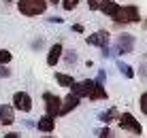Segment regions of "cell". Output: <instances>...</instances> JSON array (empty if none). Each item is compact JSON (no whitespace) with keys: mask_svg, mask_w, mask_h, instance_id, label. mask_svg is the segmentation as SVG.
I'll list each match as a JSON object with an SVG mask.
<instances>
[{"mask_svg":"<svg viewBox=\"0 0 147 138\" xmlns=\"http://www.w3.org/2000/svg\"><path fill=\"white\" fill-rule=\"evenodd\" d=\"M49 2L47 0H17V9L24 17H36L47 11Z\"/></svg>","mask_w":147,"mask_h":138,"instance_id":"obj_1","label":"cell"},{"mask_svg":"<svg viewBox=\"0 0 147 138\" xmlns=\"http://www.w3.org/2000/svg\"><path fill=\"white\" fill-rule=\"evenodd\" d=\"M115 23H121V25H128V23H139L141 21V11L139 7H134V4H128V7H119L117 13L113 15Z\"/></svg>","mask_w":147,"mask_h":138,"instance_id":"obj_2","label":"cell"},{"mask_svg":"<svg viewBox=\"0 0 147 138\" xmlns=\"http://www.w3.org/2000/svg\"><path fill=\"white\" fill-rule=\"evenodd\" d=\"M117 117H119V127L121 130H128V132H132V134H136V136L143 134V125L139 123V119H136L132 113H121Z\"/></svg>","mask_w":147,"mask_h":138,"instance_id":"obj_3","label":"cell"},{"mask_svg":"<svg viewBox=\"0 0 147 138\" xmlns=\"http://www.w3.org/2000/svg\"><path fill=\"white\" fill-rule=\"evenodd\" d=\"M136 47V38L132 36V34H128V32H121L117 40H115V51L121 55H126V53H132Z\"/></svg>","mask_w":147,"mask_h":138,"instance_id":"obj_4","label":"cell"},{"mask_svg":"<svg viewBox=\"0 0 147 138\" xmlns=\"http://www.w3.org/2000/svg\"><path fill=\"white\" fill-rule=\"evenodd\" d=\"M32 96L28 91H15L13 94V109L19 113H30L32 111Z\"/></svg>","mask_w":147,"mask_h":138,"instance_id":"obj_5","label":"cell"},{"mask_svg":"<svg viewBox=\"0 0 147 138\" xmlns=\"http://www.w3.org/2000/svg\"><path fill=\"white\" fill-rule=\"evenodd\" d=\"M43 102H45V113L51 115V117H58V111H60V102L62 98L60 96L51 94V91H45L43 94Z\"/></svg>","mask_w":147,"mask_h":138,"instance_id":"obj_6","label":"cell"},{"mask_svg":"<svg viewBox=\"0 0 147 138\" xmlns=\"http://www.w3.org/2000/svg\"><path fill=\"white\" fill-rule=\"evenodd\" d=\"M79 96H75V94H68L66 98H62V102H60V111H58V117H66L70 111H75L79 106Z\"/></svg>","mask_w":147,"mask_h":138,"instance_id":"obj_7","label":"cell"},{"mask_svg":"<svg viewBox=\"0 0 147 138\" xmlns=\"http://www.w3.org/2000/svg\"><path fill=\"white\" fill-rule=\"evenodd\" d=\"M109 43H111V36H109L107 30H98V32L88 36V45H94V47H100V49L109 47Z\"/></svg>","mask_w":147,"mask_h":138,"instance_id":"obj_8","label":"cell"},{"mask_svg":"<svg viewBox=\"0 0 147 138\" xmlns=\"http://www.w3.org/2000/svg\"><path fill=\"white\" fill-rule=\"evenodd\" d=\"M92 85H94V79H85V81H75L68 89H70V94L83 98V96H88V91H90V87H92Z\"/></svg>","mask_w":147,"mask_h":138,"instance_id":"obj_9","label":"cell"},{"mask_svg":"<svg viewBox=\"0 0 147 138\" xmlns=\"http://www.w3.org/2000/svg\"><path fill=\"white\" fill-rule=\"evenodd\" d=\"M62 51H64V47H62V43H53L51 47H49V51H47V66H58V62L62 60Z\"/></svg>","mask_w":147,"mask_h":138,"instance_id":"obj_10","label":"cell"},{"mask_svg":"<svg viewBox=\"0 0 147 138\" xmlns=\"http://www.w3.org/2000/svg\"><path fill=\"white\" fill-rule=\"evenodd\" d=\"M34 125H36V130L43 132V134H51V132L55 130V117H51V115L45 113V117H40Z\"/></svg>","mask_w":147,"mask_h":138,"instance_id":"obj_11","label":"cell"},{"mask_svg":"<svg viewBox=\"0 0 147 138\" xmlns=\"http://www.w3.org/2000/svg\"><path fill=\"white\" fill-rule=\"evenodd\" d=\"M15 123V109L11 104H0V125H13Z\"/></svg>","mask_w":147,"mask_h":138,"instance_id":"obj_12","label":"cell"},{"mask_svg":"<svg viewBox=\"0 0 147 138\" xmlns=\"http://www.w3.org/2000/svg\"><path fill=\"white\" fill-rule=\"evenodd\" d=\"M88 98L92 102H98V100H107L109 94H107V89H105V85H100V83H96V81H94V85L88 91Z\"/></svg>","mask_w":147,"mask_h":138,"instance_id":"obj_13","label":"cell"},{"mask_svg":"<svg viewBox=\"0 0 147 138\" xmlns=\"http://www.w3.org/2000/svg\"><path fill=\"white\" fill-rule=\"evenodd\" d=\"M117 9H119L117 0H100L98 2V11L102 15H107V17H113V15L117 13Z\"/></svg>","mask_w":147,"mask_h":138,"instance_id":"obj_14","label":"cell"},{"mask_svg":"<svg viewBox=\"0 0 147 138\" xmlns=\"http://www.w3.org/2000/svg\"><path fill=\"white\" fill-rule=\"evenodd\" d=\"M117 115H119L117 109H115V106H111V109L102 111V113H98V121H100V123H111V121H113Z\"/></svg>","mask_w":147,"mask_h":138,"instance_id":"obj_15","label":"cell"},{"mask_svg":"<svg viewBox=\"0 0 147 138\" xmlns=\"http://www.w3.org/2000/svg\"><path fill=\"white\" fill-rule=\"evenodd\" d=\"M55 81H58L60 87H70V85L75 83V76L73 74H64V72H55Z\"/></svg>","mask_w":147,"mask_h":138,"instance_id":"obj_16","label":"cell"},{"mask_svg":"<svg viewBox=\"0 0 147 138\" xmlns=\"http://www.w3.org/2000/svg\"><path fill=\"white\" fill-rule=\"evenodd\" d=\"M117 70H119V74H124L126 79H134V70H132V66H130L128 62H121V60H117Z\"/></svg>","mask_w":147,"mask_h":138,"instance_id":"obj_17","label":"cell"},{"mask_svg":"<svg viewBox=\"0 0 147 138\" xmlns=\"http://www.w3.org/2000/svg\"><path fill=\"white\" fill-rule=\"evenodd\" d=\"M62 55H64V62H66L68 66H73L75 62H77V51H73V49H68L66 53L62 51Z\"/></svg>","mask_w":147,"mask_h":138,"instance_id":"obj_18","label":"cell"},{"mask_svg":"<svg viewBox=\"0 0 147 138\" xmlns=\"http://www.w3.org/2000/svg\"><path fill=\"white\" fill-rule=\"evenodd\" d=\"M60 2H62V9H64V11H75V9L79 7L81 0H60Z\"/></svg>","mask_w":147,"mask_h":138,"instance_id":"obj_19","label":"cell"},{"mask_svg":"<svg viewBox=\"0 0 147 138\" xmlns=\"http://www.w3.org/2000/svg\"><path fill=\"white\" fill-rule=\"evenodd\" d=\"M11 60H13L11 51H7V49H0V64H9Z\"/></svg>","mask_w":147,"mask_h":138,"instance_id":"obj_20","label":"cell"},{"mask_svg":"<svg viewBox=\"0 0 147 138\" xmlns=\"http://www.w3.org/2000/svg\"><path fill=\"white\" fill-rule=\"evenodd\" d=\"M94 134L100 136V138H109V136H111V130L107 127V123H105V127H100V130H94Z\"/></svg>","mask_w":147,"mask_h":138,"instance_id":"obj_21","label":"cell"},{"mask_svg":"<svg viewBox=\"0 0 147 138\" xmlns=\"http://www.w3.org/2000/svg\"><path fill=\"white\" fill-rule=\"evenodd\" d=\"M11 76V70L7 68V64H0V79H9Z\"/></svg>","mask_w":147,"mask_h":138,"instance_id":"obj_22","label":"cell"},{"mask_svg":"<svg viewBox=\"0 0 147 138\" xmlns=\"http://www.w3.org/2000/svg\"><path fill=\"white\" fill-rule=\"evenodd\" d=\"M96 83H100V85H105V81H107V72L105 70H98V74H96Z\"/></svg>","mask_w":147,"mask_h":138,"instance_id":"obj_23","label":"cell"},{"mask_svg":"<svg viewBox=\"0 0 147 138\" xmlns=\"http://www.w3.org/2000/svg\"><path fill=\"white\" fill-rule=\"evenodd\" d=\"M141 111H143V115L147 113V94H145V91H143V94H141Z\"/></svg>","mask_w":147,"mask_h":138,"instance_id":"obj_24","label":"cell"},{"mask_svg":"<svg viewBox=\"0 0 147 138\" xmlns=\"http://www.w3.org/2000/svg\"><path fill=\"white\" fill-rule=\"evenodd\" d=\"M43 43H45L43 38H36V40L32 43V49H34V51H40V47H43Z\"/></svg>","mask_w":147,"mask_h":138,"instance_id":"obj_25","label":"cell"},{"mask_svg":"<svg viewBox=\"0 0 147 138\" xmlns=\"http://www.w3.org/2000/svg\"><path fill=\"white\" fill-rule=\"evenodd\" d=\"M98 2H100V0H88L90 11H98Z\"/></svg>","mask_w":147,"mask_h":138,"instance_id":"obj_26","label":"cell"},{"mask_svg":"<svg viewBox=\"0 0 147 138\" xmlns=\"http://www.w3.org/2000/svg\"><path fill=\"white\" fill-rule=\"evenodd\" d=\"M70 30H73V32H77V34H81V32H83V25H81V23H75Z\"/></svg>","mask_w":147,"mask_h":138,"instance_id":"obj_27","label":"cell"},{"mask_svg":"<svg viewBox=\"0 0 147 138\" xmlns=\"http://www.w3.org/2000/svg\"><path fill=\"white\" fill-rule=\"evenodd\" d=\"M47 21L49 23H62V19H60V17H47Z\"/></svg>","mask_w":147,"mask_h":138,"instance_id":"obj_28","label":"cell"},{"mask_svg":"<svg viewBox=\"0 0 147 138\" xmlns=\"http://www.w3.org/2000/svg\"><path fill=\"white\" fill-rule=\"evenodd\" d=\"M100 53H102V58H109L111 51H109V47H102V49H100Z\"/></svg>","mask_w":147,"mask_h":138,"instance_id":"obj_29","label":"cell"},{"mask_svg":"<svg viewBox=\"0 0 147 138\" xmlns=\"http://www.w3.org/2000/svg\"><path fill=\"white\" fill-rule=\"evenodd\" d=\"M4 136H7V138H19L22 134H17V132H9V134H4Z\"/></svg>","mask_w":147,"mask_h":138,"instance_id":"obj_30","label":"cell"},{"mask_svg":"<svg viewBox=\"0 0 147 138\" xmlns=\"http://www.w3.org/2000/svg\"><path fill=\"white\" fill-rule=\"evenodd\" d=\"M47 2H49V4H58L60 0H47Z\"/></svg>","mask_w":147,"mask_h":138,"instance_id":"obj_31","label":"cell"},{"mask_svg":"<svg viewBox=\"0 0 147 138\" xmlns=\"http://www.w3.org/2000/svg\"><path fill=\"white\" fill-rule=\"evenodd\" d=\"M4 2H7V4H11V2H13V0H4Z\"/></svg>","mask_w":147,"mask_h":138,"instance_id":"obj_32","label":"cell"}]
</instances>
